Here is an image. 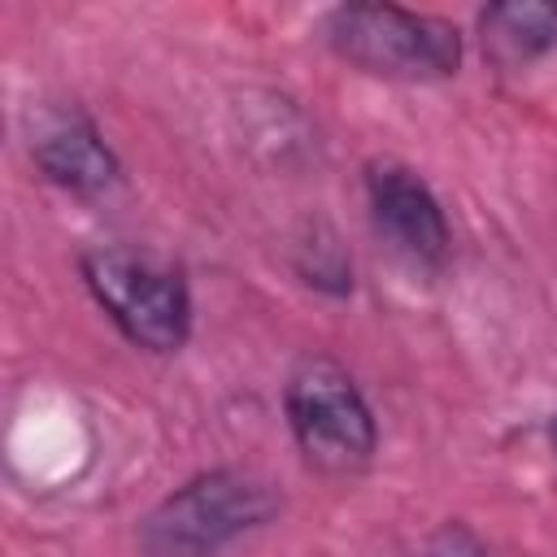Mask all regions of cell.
<instances>
[{
  "label": "cell",
  "instance_id": "6da1fadb",
  "mask_svg": "<svg viewBox=\"0 0 557 557\" xmlns=\"http://www.w3.org/2000/svg\"><path fill=\"white\" fill-rule=\"evenodd\" d=\"M283 509L274 479L248 466H213L161 496L139 522L144 557H213Z\"/></svg>",
  "mask_w": 557,
  "mask_h": 557
},
{
  "label": "cell",
  "instance_id": "7a4b0ae2",
  "mask_svg": "<svg viewBox=\"0 0 557 557\" xmlns=\"http://www.w3.org/2000/svg\"><path fill=\"white\" fill-rule=\"evenodd\" d=\"M322 35L331 52L361 74L392 78V83H435L461 70V30L448 17L383 4V0H352L335 4L322 17Z\"/></svg>",
  "mask_w": 557,
  "mask_h": 557
},
{
  "label": "cell",
  "instance_id": "3957f363",
  "mask_svg": "<svg viewBox=\"0 0 557 557\" xmlns=\"http://www.w3.org/2000/svg\"><path fill=\"white\" fill-rule=\"evenodd\" d=\"M283 413L309 470L352 479L379 453V422L357 379L326 352H309L283 383Z\"/></svg>",
  "mask_w": 557,
  "mask_h": 557
},
{
  "label": "cell",
  "instance_id": "277c9868",
  "mask_svg": "<svg viewBox=\"0 0 557 557\" xmlns=\"http://www.w3.org/2000/svg\"><path fill=\"white\" fill-rule=\"evenodd\" d=\"M83 287L109 313V322L144 352H178L191 335V287L183 270L122 248L100 244L78 257Z\"/></svg>",
  "mask_w": 557,
  "mask_h": 557
},
{
  "label": "cell",
  "instance_id": "5b68a950",
  "mask_svg": "<svg viewBox=\"0 0 557 557\" xmlns=\"http://www.w3.org/2000/svg\"><path fill=\"white\" fill-rule=\"evenodd\" d=\"M366 205L374 231L387 239L396 257L418 270H440L453 252V231L444 205L426 187V178L392 157H374L366 165Z\"/></svg>",
  "mask_w": 557,
  "mask_h": 557
},
{
  "label": "cell",
  "instance_id": "8992f818",
  "mask_svg": "<svg viewBox=\"0 0 557 557\" xmlns=\"http://www.w3.org/2000/svg\"><path fill=\"white\" fill-rule=\"evenodd\" d=\"M30 161L35 170L74 196H100L122 178V161L100 135L96 117L83 113L78 104H52L39 109L30 126Z\"/></svg>",
  "mask_w": 557,
  "mask_h": 557
},
{
  "label": "cell",
  "instance_id": "52a82bcc",
  "mask_svg": "<svg viewBox=\"0 0 557 557\" xmlns=\"http://www.w3.org/2000/svg\"><path fill=\"white\" fill-rule=\"evenodd\" d=\"M479 44L496 70H527L557 44V4L496 0L479 9Z\"/></svg>",
  "mask_w": 557,
  "mask_h": 557
},
{
  "label": "cell",
  "instance_id": "ba28073f",
  "mask_svg": "<svg viewBox=\"0 0 557 557\" xmlns=\"http://www.w3.org/2000/svg\"><path fill=\"white\" fill-rule=\"evenodd\" d=\"M296 274L318 287V292H331V296H348L352 292V261L344 252V244L335 239L331 226L313 222L305 239H296Z\"/></svg>",
  "mask_w": 557,
  "mask_h": 557
},
{
  "label": "cell",
  "instance_id": "9c48e42d",
  "mask_svg": "<svg viewBox=\"0 0 557 557\" xmlns=\"http://www.w3.org/2000/svg\"><path fill=\"white\" fill-rule=\"evenodd\" d=\"M400 557H487V548L466 522L448 518V522L431 527L426 535H418Z\"/></svg>",
  "mask_w": 557,
  "mask_h": 557
},
{
  "label": "cell",
  "instance_id": "30bf717a",
  "mask_svg": "<svg viewBox=\"0 0 557 557\" xmlns=\"http://www.w3.org/2000/svg\"><path fill=\"white\" fill-rule=\"evenodd\" d=\"M548 440H553V453H557V413H553V422H548Z\"/></svg>",
  "mask_w": 557,
  "mask_h": 557
}]
</instances>
